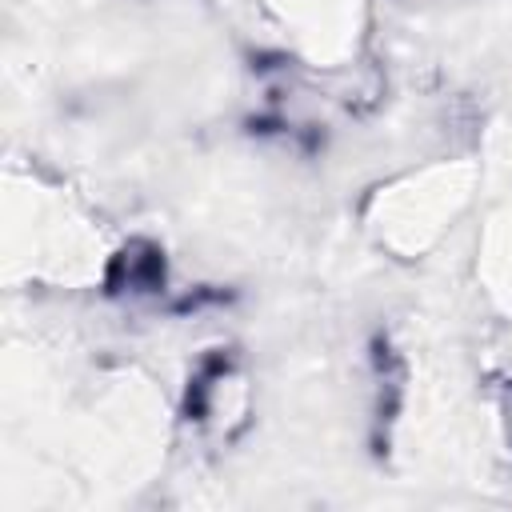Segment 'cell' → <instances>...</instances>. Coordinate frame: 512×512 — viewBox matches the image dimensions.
I'll return each instance as SVG.
<instances>
[]
</instances>
